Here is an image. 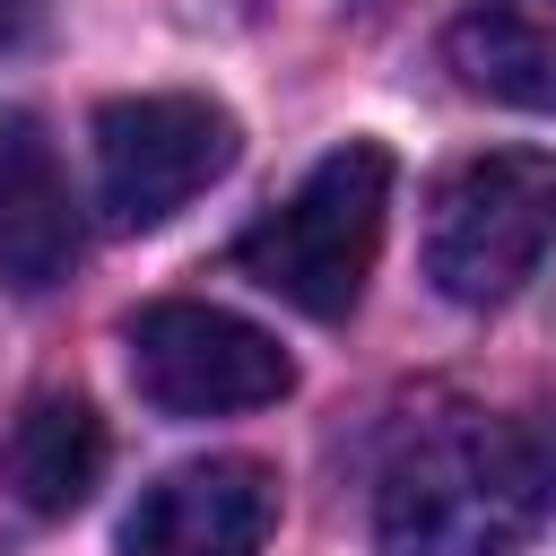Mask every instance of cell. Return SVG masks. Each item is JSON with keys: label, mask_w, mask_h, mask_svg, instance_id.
I'll return each instance as SVG.
<instances>
[{"label": "cell", "mask_w": 556, "mask_h": 556, "mask_svg": "<svg viewBox=\"0 0 556 556\" xmlns=\"http://www.w3.org/2000/svg\"><path fill=\"white\" fill-rule=\"evenodd\" d=\"M556 513V452L513 417H443L408 434L374 486L382 556H513Z\"/></svg>", "instance_id": "obj_1"}, {"label": "cell", "mask_w": 556, "mask_h": 556, "mask_svg": "<svg viewBox=\"0 0 556 556\" xmlns=\"http://www.w3.org/2000/svg\"><path fill=\"white\" fill-rule=\"evenodd\" d=\"M382 217H391V148L348 139V148H330L269 217L243 226L235 269H243L252 287H269L278 304L313 313V321H348L356 295H365V278H374Z\"/></svg>", "instance_id": "obj_2"}, {"label": "cell", "mask_w": 556, "mask_h": 556, "mask_svg": "<svg viewBox=\"0 0 556 556\" xmlns=\"http://www.w3.org/2000/svg\"><path fill=\"white\" fill-rule=\"evenodd\" d=\"M556 252V156L547 148H478L426 200V278L452 304H504Z\"/></svg>", "instance_id": "obj_3"}, {"label": "cell", "mask_w": 556, "mask_h": 556, "mask_svg": "<svg viewBox=\"0 0 556 556\" xmlns=\"http://www.w3.org/2000/svg\"><path fill=\"white\" fill-rule=\"evenodd\" d=\"M122 348H130V391L165 417H243V408L287 400V382H295V365L269 330H252L226 304H191V295L148 304L122 330Z\"/></svg>", "instance_id": "obj_4"}, {"label": "cell", "mask_w": 556, "mask_h": 556, "mask_svg": "<svg viewBox=\"0 0 556 556\" xmlns=\"http://www.w3.org/2000/svg\"><path fill=\"white\" fill-rule=\"evenodd\" d=\"M235 165V113L182 87L113 96L96 113V200L113 226H165Z\"/></svg>", "instance_id": "obj_5"}, {"label": "cell", "mask_w": 556, "mask_h": 556, "mask_svg": "<svg viewBox=\"0 0 556 556\" xmlns=\"http://www.w3.org/2000/svg\"><path fill=\"white\" fill-rule=\"evenodd\" d=\"M278 530V478L243 452L182 460L122 513V556H261Z\"/></svg>", "instance_id": "obj_6"}, {"label": "cell", "mask_w": 556, "mask_h": 556, "mask_svg": "<svg viewBox=\"0 0 556 556\" xmlns=\"http://www.w3.org/2000/svg\"><path fill=\"white\" fill-rule=\"evenodd\" d=\"M78 261V200L35 113H0V278L43 295Z\"/></svg>", "instance_id": "obj_7"}, {"label": "cell", "mask_w": 556, "mask_h": 556, "mask_svg": "<svg viewBox=\"0 0 556 556\" xmlns=\"http://www.w3.org/2000/svg\"><path fill=\"white\" fill-rule=\"evenodd\" d=\"M96 478H104V417L78 391H35L0 434V486L26 513L61 521L96 495Z\"/></svg>", "instance_id": "obj_8"}, {"label": "cell", "mask_w": 556, "mask_h": 556, "mask_svg": "<svg viewBox=\"0 0 556 556\" xmlns=\"http://www.w3.org/2000/svg\"><path fill=\"white\" fill-rule=\"evenodd\" d=\"M452 70L521 113H556V0H469L452 17Z\"/></svg>", "instance_id": "obj_9"}, {"label": "cell", "mask_w": 556, "mask_h": 556, "mask_svg": "<svg viewBox=\"0 0 556 556\" xmlns=\"http://www.w3.org/2000/svg\"><path fill=\"white\" fill-rule=\"evenodd\" d=\"M35 26H43V0H0V61H9Z\"/></svg>", "instance_id": "obj_10"}]
</instances>
